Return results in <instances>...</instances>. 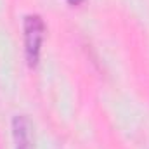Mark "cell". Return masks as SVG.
Instances as JSON below:
<instances>
[{"instance_id": "1", "label": "cell", "mask_w": 149, "mask_h": 149, "mask_svg": "<svg viewBox=\"0 0 149 149\" xmlns=\"http://www.w3.org/2000/svg\"><path fill=\"white\" fill-rule=\"evenodd\" d=\"M24 54L26 61L31 68H35L40 59L42 42L45 37V24L43 19L37 14H30L24 17Z\"/></svg>"}, {"instance_id": "3", "label": "cell", "mask_w": 149, "mask_h": 149, "mask_svg": "<svg viewBox=\"0 0 149 149\" xmlns=\"http://www.w3.org/2000/svg\"><path fill=\"white\" fill-rule=\"evenodd\" d=\"M68 2H70L71 5H78V3H81L83 0H68Z\"/></svg>"}, {"instance_id": "2", "label": "cell", "mask_w": 149, "mask_h": 149, "mask_svg": "<svg viewBox=\"0 0 149 149\" xmlns=\"http://www.w3.org/2000/svg\"><path fill=\"white\" fill-rule=\"evenodd\" d=\"M12 135H14L16 149H33L31 121L26 116H16L12 120Z\"/></svg>"}]
</instances>
